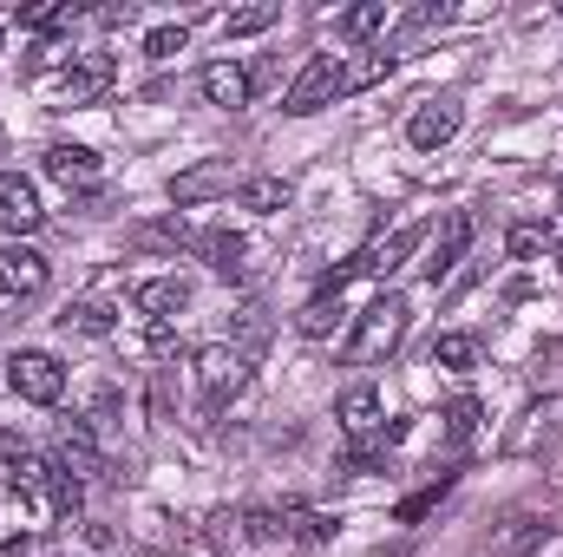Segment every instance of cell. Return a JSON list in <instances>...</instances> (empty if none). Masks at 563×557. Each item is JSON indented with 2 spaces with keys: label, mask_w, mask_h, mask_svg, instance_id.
<instances>
[{
  "label": "cell",
  "mask_w": 563,
  "mask_h": 557,
  "mask_svg": "<svg viewBox=\"0 0 563 557\" xmlns=\"http://www.w3.org/2000/svg\"><path fill=\"white\" fill-rule=\"evenodd\" d=\"M177 348H184V341H177V328H170V321H151V328H144V354H157V361H170Z\"/></svg>",
  "instance_id": "cell-30"
},
{
  "label": "cell",
  "mask_w": 563,
  "mask_h": 557,
  "mask_svg": "<svg viewBox=\"0 0 563 557\" xmlns=\"http://www.w3.org/2000/svg\"><path fill=\"white\" fill-rule=\"evenodd\" d=\"M203 256H210V270H217V276H243L250 243H243L236 230H210V237H203Z\"/></svg>",
  "instance_id": "cell-23"
},
{
  "label": "cell",
  "mask_w": 563,
  "mask_h": 557,
  "mask_svg": "<svg viewBox=\"0 0 563 557\" xmlns=\"http://www.w3.org/2000/svg\"><path fill=\"white\" fill-rule=\"evenodd\" d=\"M197 92H203L210 106H223V112H243V106L256 99V73L236 66V59H210V66L197 73Z\"/></svg>",
  "instance_id": "cell-10"
},
{
  "label": "cell",
  "mask_w": 563,
  "mask_h": 557,
  "mask_svg": "<svg viewBox=\"0 0 563 557\" xmlns=\"http://www.w3.org/2000/svg\"><path fill=\"white\" fill-rule=\"evenodd\" d=\"M0 40H7V33H0Z\"/></svg>",
  "instance_id": "cell-33"
},
{
  "label": "cell",
  "mask_w": 563,
  "mask_h": 557,
  "mask_svg": "<svg viewBox=\"0 0 563 557\" xmlns=\"http://www.w3.org/2000/svg\"><path fill=\"white\" fill-rule=\"evenodd\" d=\"M53 466L73 472V479H106V452H99V439H92L86 419H66V426H59V459H53Z\"/></svg>",
  "instance_id": "cell-14"
},
{
  "label": "cell",
  "mask_w": 563,
  "mask_h": 557,
  "mask_svg": "<svg viewBox=\"0 0 563 557\" xmlns=\"http://www.w3.org/2000/svg\"><path fill=\"white\" fill-rule=\"evenodd\" d=\"M184 46H190V26H184V20H177V26H151V33H144V53H151V59H177Z\"/></svg>",
  "instance_id": "cell-29"
},
{
  "label": "cell",
  "mask_w": 563,
  "mask_h": 557,
  "mask_svg": "<svg viewBox=\"0 0 563 557\" xmlns=\"http://www.w3.org/2000/svg\"><path fill=\"white\" fill-rule=\"evenodd\" d=\"M132 302H139V315H151V321H170L177 308H190V282H184V276L139 282V288H132Z\"/></svg>",
  "instance_id": "cell-17"
},
{
  "label": "cell",
  "mask_w": 563,
  "mask_h": 557,
  "mask_svg": "<svg viewBox=\"0 0 563 557\" xmlns=\"http://www.w3.org/2000/svg\"><path fill=\"white\" fill-rule=\"evenodd\" d=\"M387 0H367V7H347L334 26H341V40H374V33H387Z\"/></svg>",
  "instance_id": "cell-24"
},
{
  "label": "cell",
  "mask_w": 563,
  "mask_h": 557,
  "mask_svg": "<svg viewBox=\"0 0 563 557\" xmlns=\"http://www.w3.org/2000/svg\"><path fill=\"white\" fill-rule=\"evenodd\" d=\"M282 545H328L334 538V518L314 512V505H282Z\"/></svg>",
  "instance_id": "cell-18"
},
{
  "label": "cell",
  "mask_w": 563,
  "mask_h": 557,
  "mask_svg": "<svg viewBox=\"0 0 563 557\" xmlns=\"http://www.w3.org/2000/svg\"><path fill=\"white\" fill-rule=\"evenodd\" d=\"M40 171H46L53 184H66V190H92L106 164H99V151H92V144H46Z\"/></svg>",
  "instance_id": "cell-12"
},
{
  "label": "cell",
  "mask_w": 563,
  "mask_h": 557,
  "mask_svg": "<svg viewBox=\"0 0 563 557\" xmlns=\"http://www.w3.org/2000/svg\"><path fill=\"white\" fill-rule=\"evenodd\" d=\"M445 492H452V472H439V479H432L426 492H413V499H400V512H394V518H400V525H420V518L432 512V505H439V499H445Z\"/></svg>",
  "instance_id": "cell-28"
},
{
  "label": "cell",
  "mask_w": 563,
  "mask_h": 557,
  "mask_svg": "<svg viewBox=\"0 0 563 557\" xmlns=\"http://www.w3.org/2000/svg\"><path fill=\"white\" fill-rule=\"evenodd\" d=\"M7 387H13L20 401H33V407H59V401H66V368H59L53 354H40V348H20V354L7 361Z\"/></svg>",
  "instance_id": "cell-4"
},
{
  "label": "cell",
  "mask_w": 563,
  "mask_h": 557,
  "mask_svg": "<svg viewBox=\"0 0 563 557\" xmlns=\"http://www.w3.org/2000/svg\"><path fill=\"white\" fill-rule=\"evenodd\" d=\"M46 223V210H40V190H33V177H20V171H0V230L7 237H33Z\"/></svg>",
  "instance_id": "cell-11"
},
{
  "label": "cell",
  "mask_w": 563,
  "mask_h": 557,
  "mask_svg": "<svg viewBox=\"0 0 563 557\" xmlns=\"http://www.w3.org/2000/svg\"><path fill=\"white\" fill-rule=\"evenodd\" d=\"M551 545V518L544 512H505L498 525H492V557H538Z\"/></svg>",
  "instance_id": "cell-9"
},
{
  "label": "cell",
  "mask_w": 563,
  "mask_h": 557,
  "mask_svg": "<svg viewBox=\"0 0 563 557\" xmlns=\"http://www.w3.org/2000/svg\"><path fill=\"white\" fill-rule=\"evenodd\" d=\"M459 125H465V106H459L452 92H439V99H420V112L407 119V144H413V151H439V144L459 139Z\"/></svg>",
  "instance_id": "cell-8"
},
{
  "label": "cell",
  "mask_w": 563,
  "mask_h": 557,
  "mask_svg": "<svg viewBox=\"0 0 563 557\" xmlns=\"http://www.w3.org/2000/svg\"><path fill=\"white\" fill-rule=\"evenodd\" d=\"M558 243H563V230H558V223H518V230L505 237V250H511L518 263H531V256H551Z\"/></svg>",
  "instance_id": "cell-22"
},
{
  "label": "cell",
  "mask_w": 563,
  "mask_h": 557,
  "mask_svg": "<svg viewBox=\"0 0 563 557\" xmlns=\"http://www.w3.org/2000/svg\"><path fill=\"white\" fill-rule=\"evenodd\" d=\"M288 177H250V184H236V204L243 210H256V217H276V210H288Z\"/></svg>",
  "instance_id": "cell-21"
},
{
  "label": "cell",
  "mask_w": 563,
  "mask_h": 557,
  "mask_svg": "<svg viewBox=\"0 0 563 557\" xmlns=\"http://www.w3.org/2000/svg\"><path fill=\"white\" fill-rule=\"evenodd\" d=\"M20 459H26L20 433H7V426H0V479H7V485H13V472H20Z\"/></svg>",
  "instance_id": "cell-31"
},
{
  "label": "cell",
  "mask_w": 563,
  "mask_h": 557,
  "mask_svg": "<svg viewBox=\"0 0 563 557\" xmlns=\"http://www.w3.org/2000/svg\"><path fill=\"white\" fill-rule=\"evenodd\" d=\"M334 419H341V433H347L354 446H374V439H380V426H387V419H380V394H374V387H347V394L334 401Z\"/></svg>",
  "instance_id": "cell-15"
},
{
  "label": "cell",
  "mask_w": 563,
  "mask_h": 557,
  "mask_svg": "<svg viewBox=\"0 0 563 557\" xmlns=\"http://www.w3.org/2000/svg\"><path fill=\"white\" fill-rule=\"evenodd\" d=\"M472 237H478V217H472V210H452V217H445V223L426 237V263H420L426 282H445V276H452V270L465 263Z\"/></svg>",
  "instance_id": "cell-5"
},
{
  "label": "cell",
  "mask_w": 563,
  "mask_h": 557,
  "mask_svg": "<svg viewBox=\"0 0 563 557\" xmlns=\"http://www.w3.org/2000/svg\"><path fill=\"white\" fill-rule=\"evenodd\" d=\"M563 433V401L558 394H544V401H531L525 407V419L505 433V452H518V459H531V452H551Z\"/></svg>",
  "instance_id": "cell-7"
},
{
  "label": "cell",
  "mask_w": 563,
  "mask_h": 557,
  "mask_svg": "<svg viewBox=\"0 0 563 557\" xmlns=\"http://www.w3.org/2000/svg\"><path fill=\"white\" fill-rule=\"evenodd\" d=\"M0 557H33V538H26V532H20V538H7V545H0Z\"/></svg>",
  "instance_id": "cell-32"
},
{
  "label": "cell",
  "mask_w": 563,
  "mask_h": 557,
  "mask_svg": "<svg viewBox=\"0 0 563 557\" xmlns=\"http://www.w3.org/2000/svg\"><path fill=\"white\" fill-rule=\"evenodd\" d=\"M230 184H236L230 157H203V164H190V171H177V177H170V204H177V210H190V204H203V197H223Z\"/></svg>",
  "instance_id": "cell-13"
},
{
  "label": "cell",
  "mask_w": 563,
  "mask_h": 557,
  "mask_svg": "<svg viewBox=\"0 0 563 557\" xmlns=\"http://www.w3.org/2000/svg\"><path fill=\"white\" fill-rule=\"evenodd\" d=\"M59 328H66V335H86V341H99V335H112V302H99V295H86V302H66V308H59Z\"/></svg>",
  "instance_id": "cell-20"
},
{
  "label": "cell",
  "mask_w": 563,
  "mask_h": 557,
  "mask_svg": "<svg viewBox=\"0 0 563 557\" xmlns=\"http://www.w3.org/2000/svg\"><path fill=\"white\" fill-rule=\"evenodd\" d=\"M112 79H119V59H112V53H79V59H66V73L53 79V99H59V106H92Z\"/></svg>",
  "instance_id": "cell-6"
},
{
  "label": "cell",
  "mask_w": 563,
  "mask_h": 557,
  "mask_svg": "<svg viewBox=\"0 0 563 557\" xmlns=\"http://www.w3.org/2000/svg\"><path fill=\"white\" fill-rule=\"evenodd\" d=\"M394 59H400V53H387V46H367V53H314V59L301 66V79L282 92V112H288V119H308V112H321V106H334V99H354V92L380 86V79L394 73Z\"/></svg>",
  "instance_id": "cell-1"
},
{
  "label": "cell",
  "mask_w": 563,
  "mask_h": 557,
  "mask_svg": "<svg viewBox=\"0 0 563 557\" xmlns=\"http://www.w3.org/2000/svg\"><path fill=\"white\" fill-rule=\"evenodd\" d=\"M282 20V7H243V13H230L223 20V40H250V33H269Z\"/></svg>",
  "instance_id": "cell-27"
},
{
  "label": "cell",
  "mask_w": 563,
  "mask_h": 557,
  "mask_svg": "<svg viewBox=\"0 0 563 557\" xmlns=\"http://www.w3.org/2000/svg\"><path fill=\"white\" fill-rule=\"evenodd\" d=\"M432 361L452 368V374H465V368H478V341H472V335H439V341H432Z\"/></svg>",
  "instance_id": "cell-26"
},
{
  "label": "cell",
  "mask_w": 563,
  "mask_h": 557,
  "mask_svg": "<svg viewBox=\"0 0 563 557\" xmlns=\"http://www.w3.org/2000/svg\"><path fill=\"white\" fill-rule=\"evenodd\" d=\"M46 288V256L40 250H26V243H7L0 250V295H40Z\"/></svg>",
  "instance_id": "cell-16"
},
{
  "label": "cell",
  "mask_w": 563,
  "mask_h": 557,
  "mask_svg": "<svg viewBox=\"0 0 563 557\" xmlns=\"http://www.w3.org/2000/svg\"><path fill=\"white\" fill-rule=\"evenodd\" d=\"M341 321H347V308H341V295H328V288H321V295H308V302L295 308V328H301L308 341H328Z\"/></svg>",
  "instance_id": "cell-19"
},
{
  "label": "cell",
  "mask_w": 563,
  "mask_h": 557,
  "mask_svg": "<svg viewBox=\"0 0 563 557\" xmlns=\"http://www.w3.org/2000/svg\"><path fill=\"white\" fill-rule=\"evenodd\" d=\"M445 439H452V446H472V439H478V419H485V407H478V401H472V394H459V401H445Z\"/></svg>",
  "instance_id": "cell-25"
},
{
  "label": "cell",
  "mask_w": 563,
  "mask_h": 557,
  "mask_svg": "<svg viewBox=\"0 0 563 557\" xmlns=\"http://www.w3.org/2000/svg\"><path fill=\"white\" fill-rule=\"evenodd\" d=\"M243 387H250V354H243V348H230V341L197 348V394H203V407H223V401H236Z\"/></svg>",
  "instance_id": "cell-3"
},
{
  "label": "cell",
  "mask_w": 563,
  "mask_h": 557,
  "mask_svg": "<svg viewBox=\"0 0 563 557\" xmlns=\"http://www.w3.org/2000/svg\"><path fill=\"white\" fill-rule=\"evenodd\" d=\"M407 315H413V308H407V295H387V288H380V295L361 308L354 335H347V361H354V368H374V361H387V354L407 341Z\"/></svg>",
  "instance_id": "cell-2"
}]
</instances>
